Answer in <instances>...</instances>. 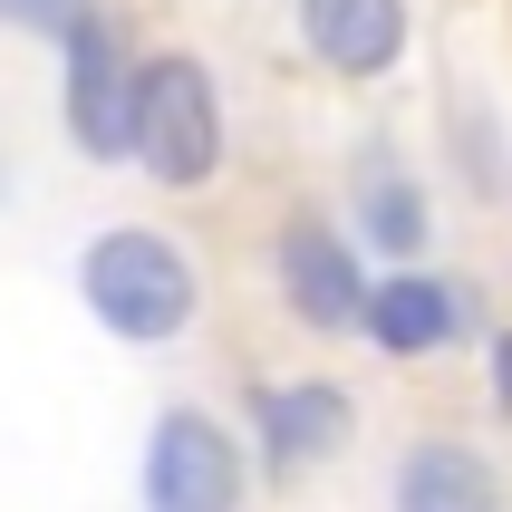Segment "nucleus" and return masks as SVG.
Returning <instances> with one entry per match:
<instances>
[{
    "label": "nucleus",
    "instance_id": "f257e3e1",
    "mask_svg": "<svg viewBox=\"0 0 512 512\" xmlns=\"http://www.w3.org/2000/svg\"><path fill=\"white\" fill-rule=\"evenodd\" d=\"M203 261L174 242L165 223H107L78 242V310L107 329L116 348H174L203 329Z\"/></svg>",
    "mask_w": 512,
    "mask_h": 512
},
{
    "label": "nucleus",
    "instance_id": "f03ea898",
    "mask_svg": "<svg viewBox=\"0 0 512 512\" xmlns=\"http://www.w3.org/2000/svg\"><path fill=\"white\" fill-rule=\"evenodd\" d=\"M232 165V107L203 49H145L136 68V174L155 194H203Z\"/></svg>",
    "mask_w": 512,
    "mask_h": 512
},
{
    "label": "nucleus",
    "instance_id": "7ed1b4c3",
    "mask_svg": "<svg viewBox=\"0 0 512 512\" xmlns=\"http://www.w3.org/2000/svg\"><path fill=\"white\" fill-rule=\"evenodd\" d=\"M252 435L213 416L203 397H165L145 416V455H136V512H252Z\"/></svg>",
    "mask_w": 512,
    "mask_h": 512
},
{
    "label": "nucleus",
    "instance_id": "20e7f679",
    "mask_svg": "<svg viewBox=\"0 0 512 512\" xmlns=\"http://www.w3.org/2000/svg\"><path fill=\"white\" fill-rule=\"evenodd\" d=\"M368 290H377V261L358 252V232L339 213H281L271 232V300H281L290 329H310V339H358V319H368Z\"/></svg>",
    "mask_w": 512,
    "mask_h": 512
},
{
    "label": "nucleus",
    "instance_id": "39448f33",
    "mask_svg": "<svg viewBox=\"0 0 512 512\" xmlns=\"http://www.w3.org/2000/svg\"><path fill=\"white\" fill-rule=\"evenodd\" d=\"M242 435H252L261 484L290 493L358 445V397H348V377H319V368L310 377H252L242 387Z\"/></svg>",
    "mask_w": 512,
    "mask_h": 512
},
{
    "label": "nucleus",
    "instance_id": "423d86ee",
    "mask_svg": "<svg viewBox=\"0 0 512 512\" xmlns=\"http://www.w3.org/2000/svg\"><path fill=\"white\" fill-rule=\"evenodd\" d=\"M136 68L145 49L126 39L116 10H87L58 39V126L87 165H136Z\"/></svg>",
    "mask_w": 512,
    "mask_h": 512
},
{
    "label": "nucleus",
    "instance_id": "0eeeda50",
    "mask_svg": "<svg viewBox=\"0 0 512 512\" xmlns=\"http://www.w3.org/2000/svg\"><path fill=\"white\" fill-rule=\"evenodd\" d=\"M358 339H368L387 368H435V358H455V348H484V281H464L445 261L377 271Z\"/></svg>",
    "mask_w": 512,
    "mask_h": 512
},
{
    "label": "nucleus",
    "instance_id": "6e6552de",
    "mask_svg": "<svg viewBox=\"0 0 512 512\" xmlns=\"http://www.w3.org/2000/svg\"><path fill=\"white\" fill-rule=\"evenodd\" d=\"M290 39L329 87H387L416 58V0H290Z\"/></svg>",
    "mask_w": 512,
    "mask_h": 512
},
{
    "label": "nucleus",
    "instance_id": "1a4fd4ad",
    "mask_svg": "<svg viewBox=\"0 0 512 512\" xmlns=\"http://www.w3.org/2000/svg\"><path fill=\"white\" fill-rule=\"evenodd\" d=\"M339 223L358 232V252L377 271H406V261H435V184L406 165L387 136L358 145V165H348V203Z\"/></svg>",
    "mask_w": 512,
    "mask_h": 512
},
{
    "label": "nucleus",
    "instance_id": "9d476101",
    "mask_svg": "<svg viewBox=\"0 0 512 512\" xmlns=\"http://www.w3.org/2000/svg\"><path fill=\"white\" fill-rule=\"evenodd\" d=\"M387 512H512V493L474 435H406L387 464Z\"/></svg>",
    "mask_w": 512,
    "mask_h": 512
},
{
    "label": "nucleus",
    "instance_id": "9b49d317",
    "mask_svg": "<svg viewBox=\"0 0 512 512\" xmlns=\"http://www.w3.org/2000/svg\"><path fill=\"white\" fill-rule=\"evenodd\" d=\"M445 155H455V184L474 203H503L512 194V136H503V107H493V97H455V116H445Z\"/></svg>",
    "mask_w": 512,
    "mask_h": 512
},
{
    "label": "nucleus",
    "instance_id": "f8f14e48",
    "mask_svg": "<svg viewBox=\"0 0 512 512\" xmlns=\"http://www.w3.org/2000/svg\"><path fill=\"white\" fill-rule=\"evenodd\" d=\"M87 10H97V0H0V29H29V39H49V49H58Z\"/></svg>",
    "mask_w": 512,
    "mask_h": 512
},
{
    "label": "nucleus",
    "instance_id": "ddd939ff",
    "mask_svg": "<svg viewBox=\"0 0 512 512\" xmlns=\"http://www.w3.org/2000/svg\"><path fill=\"white\" fill-rule=\"evenodd\" d=\"M484 406L512 426V329H484Z\"/></svg>",
    "mask_w": 512,
    "mask_h": 512
},
{
    "label": "nucleus",
    "instance_id": "4468645a",
    "mask_svg": "<svg viewBox=\"0 0 512 512\" xmlns=\"http://www.w3.org/2000/svg\"><path fill=\"white\" fill-rule=\"evenodd\" d=\"M0 194H10V165H0Z\"/></svg>",
    "mask_w": 512,
    "mask_h": 512
}]
</instances>
